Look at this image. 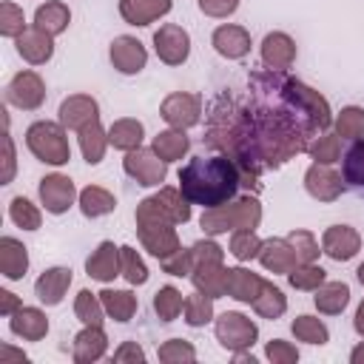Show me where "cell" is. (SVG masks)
<instances>
[{
	"mask_svg": "<svg viewBox=\"0 0 364 364\" xmlns=\"http://www.w3.org/2000/svg\"><path fill=\"white\" fill-rule=\"evenodd\" d=\"M239 185L242 173L228 154L193 156L188 159V165L179 168V191L191 205H202L205 210L230 202Z\"/></svg>",
	"mask_w": 364,
	"mask_h": 364,
	"instance_id": "6da1fadb",
	"label": "cell"
},
{
	"mask_svg": "<svg viewBox=\"0 0 364 364\" xmlns=\"http://www.w3.org/2000/svg\"><path fill=\"white\" fill-rule=\"evenodd\" d=\"M262 222V205L256 196H239V199H230L219 208H208L199 219L202 230L210 233V236H219V233H228V230H256Z\"/></svg>",
	"mask_w": 364,
	"mask_h": 364,
	"instance_id": "7a4b0ae2",
	"label": "cell"
},
{
	"mask_svg": "<svg viewBox=\"0 0 364 364\" xmlns=\"http://www.w3.org/2000/svg\"><path fill=\"white\" fill-rule=\"evenodd\" d=\"M26 145L28 151L46 162V165H65L71 159V145L65 136V125L63 122H51V119H37L26 128Z\"/></svg>",
	"mask_w": 364,
	"mask_h": 364,
	"instance_id": "3957f363",
	"label": "cell"
},
{
	"mask_svg": "<svg viewBox=\"0 0 364 364\" xmlns=\"http://www.w3.org/2000/svg\"><path fill=\"white\" fill-rule=\"evenodd\" d=\"M134 219H136L139 242L151 256L165 259V256H171V253H176L182 247L173 222H168L162 216H154V213H142V210H134Z\"/></svg>",
	"mask_w": 364,
	"mask_h": 364,
	"instance_id": "277c9868",
	"label": "cell"
},
{
	"mask_svg": "<svg viewBox=\"0 0 364 364\" xmlns=\"http://www.w3.org/2000/svg\"><path fill=\"white\" fill-rule=\"evenodd\" d=\"M213 330H216V341L230 350V353H239V350H247L256 344L259 338V327L253 318H247L245 313L239 310H225L216 321H213Z\"/></svg>",
	"mask_w": 364,
	"mask_h": 364,
	"instance_id": "5b68a950",
	"label": "cell"
},
{
	"mask_svg": "<svg viewBox=\"0 0 364 364\" xmlns=\"http://www.w3.org/2000/svg\"><path fill=\"white\" fill-rule=\"evenodd\" d=\"M122 168H125V173H128L131 179H136V185H142V188H156V185H162L165 176H168V162H165L154 148H142V145L125 154Z\"/></svg>",
	"mask_w": 364,
	"mask_h": 364,
	"instance_id": "8992f818",
	"label": "cell"
},
{
	"mask_svg": "<svg viewBox=\"0 0 364 364\" xmlns=\"http://www.w3.org/2000/svg\"><path fill=\"white\" fill-rule=\"evenodd\" d=\"M159 117L171 125V128H193L202 119V97L191 94V91H173L162 100L159 105Z\"/></svg>",
	"mask_w": 364,
	"mask_h": 364,
	"instance_id": "52a82bcc",
	"label": "cell"
},
{
	"mask_svg": "<svg viewBox=\"0 0 364 364\" xmlns=\"http://www.w3.org/2000/svg\"><path fill=\"white\" fill-rule=\"evenodd\" d=\"M136 210L162 216V219H168L173 225H185L191 219V202L185 199V193L179 188H159L154 196L142 199L136 205Z\"/></svg>",
	"mask_w": 364,
	"mask_h": 364,
	"instance_id": "ba28073f",
	"label": "cell"
},
{
	"mask_svg": "<svg viewBox=\"0 0 364 364\" xmlns=\"http://www.w3.org/2000/svg\"><path fill=\"white\" fill-rule=\"evenodd\" d=\"M6 102L23 111H37L46 102V82L37 71H17L6 85Z\"/></svg>",
	"mask_w": 364,
	"mask_h": 364,
	"instance_id": "9c48e42d",
	"label": "cell"
},
{
	"mask_svg": "<svg viewBox=\"0 0 364 364\" xmlns=\"http://www.w3.org/2000/svg\"><path fill=\"white\" fill-rule=\"evenodd\" d=\"M154 51L165 65H182L191 57V34L176 23H165L154 31Z\"/></svg>",
	"mask_w": 364,
	"mask_h": 364,
	"instance_id": "30bf717a",
	"label": "cell"
},
{
	"mask_svg": "<svg viewBox=\"0 0 364 364\" xmlns=\"http://www.w3.org/2000/svg\"><path fill=\"white\" fill-rule=\"evenodd\" d=\"M37 193H40L43 208L48 213H54V216L65 213L74 205V199H80V193L74 188V179L65 176V173H48V176H43L40 185H37Z\"/></svg>",
	"mask_w": 364,
	"mask_h": 364,
	"instance_id": "8fae6325",
	"label": "cell"
},
{
	"mask_svg": "<svg viewBox=\"0 0 364 364\" xmlns=\"http://www.w3.org/2000/svg\"><path fill=\"white\" fill-rule=\"evenodd\" d=\"M108 57H111V65L119 71V74H139L148 63V51L145 46L131 37V34H119L111 40V48H108Z\"/></svg>",
	"mask_w": 364,
	"mask_h": 364,
	"instance_id": "7c38bea8",
	"label": "cell"
},
{
	"mask_svg": "<svg viewBox=\"0 0 364 364\" xmlns=\"http://www.w3.org/2000/svg\"><path fill=\"white\" fill-rule=\"evenodd\" d=\"M304 188L313 199L318 202H333L341 196L344 191V176L333 168V165H321V162H313L307 171H304Z\"/></svg>",
	"mask_w": 364,
	"mask_h": 364,
	"instance_id": "4fadbf2b",
	"label": "cell"
},
{
	"mask_svg": "<svg viewBox=\"0 0 364 364\" xmlns=\"http://www.w3.org/2000/svg\"><path fill=\"white\" fill-rule=\"evenodd\" d=\"M361 250V236L350 225H330L321 236V253H327L333 262H350Z\"/></svg>",
	"mask_w": 364,
	"mask_h": 364,
	"instance_id": "5bb4252c",
	"label": "cell"
},
{
	"mask_svg": "<svg viewBox=\"0 0 364 364\" xmlns=\"http://www.w3.org/2000/svg\"><path fill=\"white\" fill-rule=\"evenodd\" d=\"M210 46L225 60H242L250 51V31L236 23H222L210 34Z\"/></svg>",
	"mask_w": 364,
	"mask_h": 364,
	"instance_id": "9a60e30c",
	"label": "cell"
},
{
	"mask_svg": "<svg viewBox=\"0 0 364 364\" xmlns=\"http://www.w3.org/2000/svg\"><path fill=\"white\" fill-rule=\"evenodd\" d=\"M57 114H60V122L65 125V131H80L82 125L100 119V105L88 94H71L60 102Z\"/></svg>",
	"mask_w": 364,
	"mask_h": 364,
	"instance_id": "2e32d148",
	"label": "cell"
},
{
	"mask_svg": "<svg viewBox=\"0 0 364 364\" xmlns=\"http://www.w3.org/2000/svg\"><path fill=\"white\" fill-rule=\"evenodd\" d=\"M85 273L97 282H114L122 276V253L114 242H100L97 250L85 259Z\"/></svg>",
	"mask_w": 364,
	"mask_h": 364,
	"instance_id": "e0dca14e",
	"label": "cell"
},
{
	"mask_svg": "<svg viewBox=\"0 0 364 364\" xmlns=\"http://www.w3.org/2000/svg\"><path fill=\"white\" fill-rule=\"evenodd\" d=\"M14 46H17V54L31 65H43L54 54V37L37 26H28L20 37H14Z\"/></svg>",
	"mask_w": 364,
	"mask_h": 364,
	"instance_id": "ac0fdd59",
	"label": "cell"
},
{
	"mask_svg": "<svg viewBox=\"0 0 364 364\" xmlns=\"http://www.w3.org/2000/svg\"><path fill=\"white\" fill-rule=\"evenodd\" d=\"M262 63L273 71H287L296 63V43L284 31H270L262 40Z\"/></svg>",
	"mask_w": 364,
	"mask_h": 364,
	"instance_id": "d6986e66",
	"label": "cell"
},
{
	"mask_svg": "<svg viewBox=\"0 0 364 364\" xmlns=\"http://www.w3.org/2000/svg\"><path fill=\"white\" fill-rule=\"evenodd\" d=\"M71 287V267H48L34 282V296L46 307H57Z\"/></svg>",
	"mask_w": 364,
	"mask_h": 364,
	"instance_id": "ffe728a7",
	"label": "cell"
},
{
	"mask_svg": "<svg viewBox=\"0 0 364 364\" xmlns=\"http://www.w3.org/2000/svg\"><path fill=\"white\" fill-rule=\"evenodd\" d=\"M264 279L247 267H228L225 270V296L242 301V304H253L256 296L262 293Z\"/></svg>",
	"mask_w": 364,
	"mask_h": 364,
	"instance_id": "44dd1931",
	"label": "cell"
},
{
	"mask_svg": "<svg viewBox=\"0 0 364 364\" xmlns=\"http://www.w3.org/2000/svg\"><path fill=\"white\" fill-rule=\"evenodd\" d=\"M108 350V336L102 327L97 324H85L77 336H74V347H71V358L77 364H91V361H100Z\"/></svg>",
	"mask_w": 364,
	"mask_h": 364,
	"instance_id": "7402d4cb",
	"label": "cell"
},
{
	"mask_svg": "<svg viewBox=\"0 0 364 364\" xmlns=\"http://www.w3.org/2000/svg\"><path fill=\"white\" fill-rule=\"evenodd\" d=\"M225 259H205V262H193V273L191 282L196 290H202L210 299L225 296Z\"/></svg>",
	"mask_w": 364,
	"mask_h": 364,
	"instance_id": "603a6c76",
	"label": "cell"
},
{
	"mask_svg": "<svg viewBox=\"0 0 364 364\" xmlns=\"http://www.w3.org/2000/svg\"><path fill=\"white\" fill-rule=\"evenodd\" d=\"M173 9V0H119V14L128 26H151Z\"/></svg>",
	"mask_w": 364,
	"mask_h": 364,
	"instance_id": "cb8c5ba5",
	"label": "cell"
},
{
	"mask_svg": "<svg viewBox=\"0 0 364 364\" xmlns=\"http://www.w3.org/2000/svg\"><path fill=\"white\" fill-rule=\"evenodd\" d=\"M256 259L262 262L264 270H270V273H284V276L299 264V259H296V253H293V247H290L287 239H264Z\"/></svg>",
	"mask_w": 364,
	"mask_h": 364,
	"instance_id": "d4e9b609",
	"label": "cell"
},
{
	"mask_svg": "<svg viewBox=\"0 0 364 364\" xmlns=\"http://www.w3.org/2000/svg\"><path fill=\"white\" fill-rule=\"evenodd\" d=\"M28 270V250L20 239L14 236H3L0 239V273L9 279V282H17L23 279Z\"/></svg>",
	"mask_w": 364,
	"mask_h": 364,
	"instance_id": "484cf974",
	"label": "cell"
},
{
	"mask_svg": "<svg viewBox=\"0 0 364 364\" xmlns=\"http://www.w3.org/2000/svg\"><path fill=\"white\" fill-rule=\"evenodd\" d=\"M9 330L26 341H40L48 333V318L40 307H20L17 313H11Z\"/></svg>",
	"mask_w": 364,
	"mask_h": 364,
	"instance_id": "4316f807",
	"label": "cell"
},
{
	"mask_svg": "<svg viewBox=\"0 0 364 364\" xmlns=\"http://www.w3.org/2000/svg\"><path fill=\"white\" fill-rule=\"evenodd\" d=\"M77 134H80V151H82V159H85L88 165H100L102 156H105V148L111 145V142H108V131L100 125V119H94V122L82 125Z\"/></svg>",
	"mask_w": 364,
	"mask_h": 364,
	"instance_id": "83f0119b",
	"label": "cell"
},
{
	"mask_svg": "<svg viewBox=\"0 0 364 364\" xmlns=\"http://www.w3.org/2000/svg\"><path fill=\"white\" fill-rule=\"evenodd\" d=\"M68 23H71V11L63 0H48L43 6H37V11H34V26L48 31L51 37L63 34L68 28Z\"/></svg>",
	"mask_w": 364,
	"mask_h": 364,
	"instance_id": "f1b7e54d",
	"label": "cell"
},
{
	"mask_svg": "<svg viewBox=\"0 0 364 364\" xmlns=\"http://www.w3.org/2000/svg\"><path fill=\"white\" fill-rule=\"evenodd\" d=\"M142 136H145V128L139 119L134 117H122V119H114L111 128H108V142L117 148V151H134L142 145Z\"/></svg>",
	"mask_w": 364,
	"mask_h": 364,
	"instance_id": "f546056e",
	"label": "cell"
},
{
	"mask_svg": "<svg viewBox=\"0 0 364 364\" xmlns=\"http://www.w3.org/2000/svg\"><path fill=\"white\" fill-rule=\"evenodd\" d=\"M313 301H316V310H318V313H324V316H338V313H344V307L350 304V287H347L344 282H324V284L316 290Z\"/></svg>",
	"mask_w": 364,
	"mask_h": 364,
	"instance_id": "4dcf8cb0",
	"label": "cell"
},
{
	"mask_svg": "<svg viewBox=\"0 0 364 364\" xmlns=\"http://www.w3.org/2000/svg\"><path fill=\"white\" fill-rule=\"evenodd\" d=\"M114 208H117V199H114L111 191H105L100 185H88V188L80 191V210H82V216L100 219V216L114 213Z\"/></svg>",
	"mask_w": 364,
	"mask_h": 364,
	"instance_id": "1f68e13d",
	"label": "cell"
},
{
	"mask_svg": "<svg viewBox=\"0 0 364 364\" xmlns=\"http://www.w3.org/2000/svg\"><path fill=\"white\" fill-rule=\"evenodd\" d=\"M165 162H176V159H182L185 154H188V148H191V139L185 136V131L182 128H168V131H159L156 136H154V145H151Z\"/></svg>",
	"mask_w": 364,
	"mask_h": 364,
	"instance_id": "d6a6232c",
	"label": "cell"
},
{
	"mask_svg": "<svg viewBox=\"0 0 364 364\" xmlns=\"http://www.w3.org/2000/svg\"><path fill=\"white\" fill-rule=\"evenodd\" d=\"M100 299H102L105 316H111L114 321H131L139 307V301L131 290H102Z\"/></svg>",
	"mask_w": 364,
	"mask_h": 364,
	"instance_id": "836d02e7",
	"label": "cell"
},
{
	"mask_svg": "<svg viewBox=\"0 0 364 364\" xmlns=\"http://www.w3.org/2000/svg\"><path fill=\"white\" fill-rule=\"evenodd\" d=\"M287 282H290V287H296V290H318L324 282H327V270L321 267V264H316V262H299L290 273H287Z\"/></svg>",
	"mask_w": 364,
	"mask_h": 364,
	"instance_id": "e575fe53",
	"label": "cell"
},
{
	"mask_svg": "<svg viewBox=\"0 0 364 364\" xmlns=\"http://www.w3.org/2000/svg\"><path fill=\"white\" fill-rule=\"evenodd\" d=\"M253 310H256L262 318H279V316L287 310V296H284L273 282H264V284H262V293H259L256 301H253Z\"/></svg>",
	"mask_w": 364,
	"mask_h": 364,
	"instance_id": "d590c367",
	"label": "cell"
},
{
	"mask_svg": "<svg viewBox=\"0 0 364 364\" xmlns=\"http://www.w3.org/2000/svg\"><path fill=\"white\" fill-rule=\"evenodd\" d=\"M182 313H185V324H191V327H205L208 321H213V299L205 296L202 290H196V293L185 296Z\"/></svg>",
	"mask_w": 364,
	"mask_h": 364,
	"instance_id": "8d00e7d4",
	"label": "cell"
},
{
	"mask_svg": "<svg viewBox=\"0 0 364 364\" xmlns=\"http://www.w3.org/2000/svg\"><path fill=\"white\" fill-rule=\"evenodd\" d=\"M296 341H304V344H327L330 341V330L321 318L316 316H296L293 324H290Z\"/></svg>",
	"mask_w": 364,
	"mask_h": 364,
	"instance_id": "74e56055",
	"label": "cell"
},
{
	"mask_svg": "<svg viewBox=\"0 0 364 364\" xmlns=\"http://www.w3.org/2000/svg\"><path fill=\"white\" fill-rule=\"evenodd\" d=\"M182 304H185V296L173 284H165L154 293V313L159 316V321H173L182 313Z\"/></svg>",
	"mask_w": 364,
	"mask_h": 364,
	"instance_id": "f35d334b",
	"label": "cell"
},
{
	"mask_svg": "<svg viewBox=\"0 0 364 364\" xmlns=\"http://www.w3.org/2000/svg\"><path fill=\"white\" fill-rule=\"evenodd\" d=\"M74 316H77L82 324H97V327H102L105 307H102L100 293L80 290V293H77V299H74Z\"/></svg>",
	"mask_w": 364,
	"mask_h": 364,
	"instance_id": "ab89813d",
	"label": "cell"
},
{
	"mask_svg": "<svg viewBox=\"0 0 364 364\" xmlns=\"http://www.w3.org/2000/svg\"><path fill=\"white\" fill-rule=\"evenodd\" d=\"M9 219H11L17 228H23V230H37L40 222H43L40 208H37L31 199H26V196H14V199L9 202Z\"/></svg>",
	"mask_w": 364,
	"mask_h": 364,
	"instance_id": "60d3db41",
	"label": "cell"
},
{
	"mask_svg": "<svg viewBox=\"0 0 364 364\" xmlns=\"http://www.w3.org/2000/svg\"><path fill=\"white\" fill-rule=\"evenodd\" d=\"M336 122V134L341 139H364V108L358 105H347L338 111Z\"/></svg>",
	"mask_w": 364,
	"mask_h": 364,
	"instance_id": "b9f144b4",
	"label": "cell"
},
{
	"mask_svg": "<svg viewBox=\"0 0 364 364\" xmlns=\"http://www.w3.org/2000/svg\"><path fill=\"white\" fill-rule=\"evenodd\" d=\"M341 176L344 182L364 188V139H353V145L347 148L344 162H341Z\"/></svg>",
	"mask_w": 364,
	"mask_h": 364,
	"instance_id": "7bdbcfd3",
	"label": "cell"
},
{
	"mask_svg": "<svg viewBox=\"0 0 364 364\" xmlns=\"http://www.w3.org/2000/svg\"><path fill=\"white\" fill-rule=\"evenodd\" d=\"M307 151H310L313 162L336 165L341 159V136L338 134H321V136H316V142H310Z\"/></svg>",
	"mask_w": 364,
	"mask_h": 364,
	"instance_id": "ee69618b",
	"label": "cell"
},
{
	"mask_svg": "<svg viewBox=\"0 0 364 364\" xmlns=\"http://www.w3.org/2000/svg\"><path fill=\"white\" fill-rule=\"evenodd\" d=\"M259 250H262V239L256 236V230H247V228L233 230V236H230V253H233L239 262L256 259Z\"/></svg>",
	"mask_w": 364,
	"mask_h": 364,
	"instance_id": "f6af8a7d",
	"label": "cell"
},
{
	"mask_svg": "<svg viewBox=\"0 0 364 364\" xmlns=\"http://www.w3.org/2000/svg\"><path fill=\"white\" fill-rule=\"evenodd\" d=\"M26 28H28V26H26L23 9H20L17 3H11V0L0 3V34H3V37H20Z\"/></svg>",
	"mask_w": 364,
	"mask_h": 364,
	"instance_id": "bcb514c9",
	"label": "cell"
},
{
	"mask_svg": "<svg viewBox=\"0 0 364 364\" xmlns=\"http://www.w3.org/2000/svg\"><path fill=\"white\" fill-rule=\"evenodd\" d=\"M119 253H122V276H125V282L128 284H145L148 282V267H145L142 256L131 245H122Z\"/></svg>",
	"mask_w": 364,
	"mask_h": 364,
	"instance_id": "7dc6e473",
	"label": "cell"
},
{
	"mask_svg": "<svg viewBox=\"0 0 364 364\" xmlns=\"http://www.w3.org/2000/svg\"><path fill=\"white\" fill-rule=\"evenodd\" d=\"M156 355H159V361H165V364L196 361V350H193V344L185 341V338H168V341H162Z\"/></svg>",
	"mask_w": 364,
	"mask_h": 364,
	"instance_id": "c3c4849f",
	"label": "cell"
},
{
	"mask_svg": "<svg viewBox=\"0 0 364 364\" xmlns=\"http://www.w3.org/2000/svg\"><path fill=\"white\" fill-rule=\"evenodd\" d=\"M284 239L290 242V247H293V253H296L299 262H316L318 253H321L318 250V242H316V236L310 230H293Z\"/></svg>",
	"mask_w": 364,
	"mask_h": 364,
	"instance_id": "681fc988",
	"label": "cell"
},
{
	"mask_svg": "<svg viewBox=\"0 0 364 364\" xmlns=\"http://www.w3.org/2000/svg\"><path fill=\"white\" fill-rule=\"evenodd\" d=\"M159 264L168 276H191L193 273V253H191V247H179L176 253L159 259Z\"/></svg>",
	"mask_w": 364,
	"mask_h": 364,
	"instance_id": "f907efd6",
	"label": "cell"
},
{
	"mask_svg": "<svg viewBox=\"0 0 364 364\" xmlns=\"http://www.w3.org/2000/svg\"><path fill=\"white\" fill-rule=\"evenodd\" d=\"M264 355H267L273 364H296V361H299V350H296L290 341H282V338L267 341Z\"/></svg>",
	"mask_w": 364,
	"mask_h": 364,
	"instance_id": "816d5d0a",
	"label": "cell"
},
{
	"mask_svg": "<svg viewBox=\"0 0 364 364\" xmlns=\"http://www.w3.org/2000/svg\"><path fill=\"white\" fill-rule=\"evenodd\" d=\"M196 3H199L202 14L216 17V20H225V17H230L239 9V0H196Z\"/></svg>",
	"mask_w": 364,
	"mask_h": 364,
	"instance_id": "f5cc1de1",
	"label": "cell"
},
{
	"mask_svg": "<svg viewBox=\"0 0 364 364\" xmlns=\"http://www.w3.org/2000/svg\"><path fill=\"white\" fill-rule=\"evenodd\" d=\"M114 361H117V364H125V361L142 364V361H145V350H142L136 341H122V344L117 347V353H114Z\"/></svg>",
	"mask_w": 364,
	"mask_h": 364,
	"instance_id": "db71d44e",
	"label": "cell"
},
{
	"mask_svg": "<svg viewBox=\"0 0 364 364\" xmlns=\"http://www.w3.org/2000/svg\"><path fill=\"white\" fill-rule=\"evenodd\" d=\"M3 148H6V168H3V185H9L11 182V176H14V142H11V136L9 134H3Z\"/></svg>",
	"mask_w": 364,
	"mask_h": 364,
	"instance_id": "11a10c76",
	"label": "cell"
},
{
	"mask_svg": "<svg viewBox=\"0 0 364 364\" xmlns=\"http://www.w3.org/2000/svg\"><path fill=\"white\" fill-rule=\"evenodd\" d=\"M23 304H20V299L11 293V290H0V313L3 316H11V313H17Z\"/></svg>",
	"mask_w": 364,
	"mask_h": 364,
	"instance_id": "9f6ffc18",
	"label": "cell"
},
{
	"mask_svg": "<svg viewBox=\"0 0 364 364\" xmlns=\"http://www.w3.org/2000/svg\"><path fill=\"white\" fill-rule=\"evenodd\" d=\"M9 361H20V364H26L28 355L20 353V350H14V347H9V344H3V347H0V364H9Z\"/></svg>",
	"mask_w": 364,
	"mask_h": 364,
	"instance_id": "6f0895ef",
	"label": "cell"
},
{
	"mask_svg": "<svg viewBox=\"0 0 364 364\" xmlns=\"http://www.w3.org/2000/svg\"><path fill=\"white\" fill-rule=\"evenodd\" d=\"M353 327H355V333L364 338V299H361V304H358V310H355V318H353Z\"/></svg>",
	"mask_w": 364,
	"mask_h": 364,
	"instance_id": "680465c9",
	"label": "cell"
},
{
	"mask_svg": "<svg viewBox=\"0 0 364 364\" xmlns=\"http://www.w3.org/2000/svg\"><path fill=\"white\" fill-rule=\"evenodd\" d=\"M350 361H353V364H364V341L350 353Z\"/></svg>",
	"mask_w": 364,
	"mask_h": 364,
	"instance_id": "91938a15",
	"label": "cell"
},
{
	"mask_svg": "<svg viewBox=\"0 0 364 364\" xmlns=\"http://www.w3.org/2000/svg\"><path fill=\"white\" fill-rule=\"evenodd\" d=\"M355 276H358V282H361V284H364V262H361V264H358V270H355Z\"/></svg>",
	"mask_w": 364,
	"mask_h": 364,
	"instance_id": "94428289",
	"label": "cell"
}]
</instances>
